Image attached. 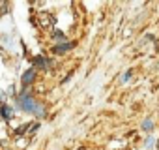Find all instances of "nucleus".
<instances>
[{
    "instance_id": "6e6552de",
    "label": "nucleus",
    "mask_w": 159,
    "mask_h": 150,
    "mask_svg": "<svg viewBox=\"0 0 159 150\" xmlns=\"http://www.w3.org/2000/svg\"><path fill=\"white\" fill-rule=\"evenodd\" d=\"M153 144V137L150 135V137H146V143H144V146H152Z\"/></svg>"
},
{
    "instance_id": "423d86ee",
    "label": "nucleus",
    "mask_w": 159,
    "mask_h": 150,
    "mask_svg": "<svg viewBox=\"0 0 159 150\" xmlns=\"http://www.w3.org/2000/svg\"><path fill=\"white\" fill-rule=\"evenodd\" d=\"M152 128H153L152 120H144V122H142V129H146V131H148V129H152Z\"/></svg>"
},
{
    "instance_id": "1a4fd4ad",
    "label": "nucleus",
    "mask_w": 159,
    "mask_h": 150,
    "mask_svg": "<svg viewBox=\"0 0 159 150\" xmlns=\"http://www.w3.org/2000/svg\"><path fill=\"white\" fill-rule=\"evenodd\" d=\"M54 38H56V40H64V34H62V32H54Z\"/></svg>"
},
{
    "instance_id": "0eeeda50",
    "label": "nucleus",
    "mask_w": 159,
    "mask_h": 150,
    "mask_svg": "<svg viewBox=\"0 0 159 150\" xmlns=\"http://www.w3.org/2000/svg\"><path fill=\"white\" fill-rule=\"evenodd\" d=\"M129 79H131V71H125L124 77H122V83H125V81H129Z\"/></svg>"
},
{
    "instance_id": "39448f33",
    "label": "nucleus",
    "mask_w": 159,
    "mask_h": 150,
    "mask_svg": "<svg viewBox=\"0 0 159 150\" xmlns=\"http://www.w3.org/2000/svg\"><path fill=\"white\" fill-rule=\"evenodd\" d=\"M34 64H36L38 68H47V66H49V62H47L43 56H36V58H34Z\"/></svg>"
},
{
    "instance_id": "9d476101",
    "label": "nucleus",
    "mask_w": 159,
    "mask_h": 150,
    "mask_svg": "<svg viewBox=\"0 0 159 150\" xmlns=\"http://www.w3.org/2000/svg\"><path fill=\"white\" fill-rule=\"evenodd\" d=\"M157 148H159V143H157Z\"/></svg>"
},
{
    "instance_id": "f257e3e1",
    "label": "nucleus",
    "mask_w": 159,
    "mask_h": 150,
    "mask_svg": "<svg viewBox=\"0 0 159 150\" xmlns=\"http://www.w3.org/2000/svg\"><path fill=\"white\" fill-rule=\"evenodd\" d=\"M17 107H19L21 111H25V113H30V115L38 116V118H41V116L45 115L43 105H41L39 101H36V100L28 94V90H23V92L19 94V98H17Z\"/></svg>"
},
{
    "instance_id": "7ed1b4c3",
    "label": "nucleus",
    "mask_w": 159,
    "mask_h": 150,
    "mask_svg": "<svg viewBox=\"0 0 159 150\" xmlns=\"http://www.w3.org/2000/svg\"><path fill=\"white\" fill-rule=\"evenodd\" d=\"M0 115H2V118L8 122V120H11V109L8 107V105H2L0 107Z\"/></svg>"
},
{
    "instance_id": "20e7f679",
    "label": "nucleus",
    "mask_w": 159,
    "mask_h": 150,
    "mask_svg": "<svg viewBox=\"0 0 159 150\" xmlns=\"http://www.w3.org/2000/svg\"><path fill=\"white\" fill-rule=\"evenodd\" d=\"M73 47V43H69V41H64V43H60V45H56L54 47V51L56 53H66L67 49H71Z\"/></svg>"
},
{
    "instance_id": "f03ea898",
    "label": "nucleus",
    "mask_w": 159,
    "mask_h": 150,
    "mask_svg": "<svg viewBox=\"0 0 159 150\" xmlns=\"http://www.w3.org/2000/svg\"><path fill=\"white\" fill-rule=\"evenodd\" d=\"M34 79H36V69H34V68H30V69H26V71L23 73L21 83H23V87L26 88L28 85H32V83H34ZM25 88H23V90H25Z\"/></svg>"
}]
</instances>
